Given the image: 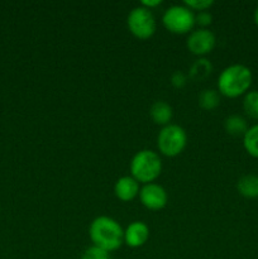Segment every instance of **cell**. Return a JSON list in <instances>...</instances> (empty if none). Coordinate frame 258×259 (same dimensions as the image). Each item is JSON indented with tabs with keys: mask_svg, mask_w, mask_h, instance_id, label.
<instances>
[{
	"mask_svg": "<svg viewBox=\"0 0 258 259\" xmlns=\"http://www.w3.org/2000/svg\"><path fill=\"white\" fill-rule=\"evenodd\" d=\"M89 237L93 245L114 252L124 244V229L115 219L106 215L95 218L89 227Z\"/></svg>",
	"mask_w": 258,
	"mask_h": 259,
	"instance_id": "cell-1",
	"label": "cell"
},
{
	"mask_svg": "<svg viewBox=\"0 0 258 259\" xmlns=\"http://www.w3.org/2000/svg\"><path fill=\"white\" fill-rule=\"evenodd\" d=\"M253 75L249 67L234 63L220 72L218 77V93L225 98L235 99L245 95L252 85Z\"/></svg>",
	"mask_w": 258,
	"mask_h": 259,
	"instance_id": "cell-2",
	"label": "cell"
},
{
	"mask_svg": "<svg viewBox=\"0 0 258 259\" xmlns=\"http://www.w3.org/2000/svg\"><path fill=\"white\" fill-rule=\"evenodd\" d=\"M129 169L131 176L139 184H152L161 176L162 159L157 152L152 149H142L133 156Z\"/></svg>",
	"mask_w": 258,
	"mask_h": 259,
	"instance_id": "cell-3",
	"label": "cell"
},
{
	"mask_svg": "<svg viewBox=\"0 0 258 259\" xmlns=\"http://www.w3.org/2000/svg\"><path fill=\"white\" fill-rule=\"evenodd\" d=\"M162 24L174 34H187L195 27V13L186 5H171L162 15Z\"/></svg>",
	"mask_w": 258,
	"mask_h": 259,
	"instance_id": "cell-4",
	"label": "cell"
},
{
	"mask_svg": "<svg viewBox=\"0 0 258 259\" xmlns=\"http://www.w3.org/2000/svg\"><path fill=\"white\" fill-rule=\"evenodd\" d=\"M187 144V134L182 126L168 124L162 126L157 136V148L166 157H176L184 152Z\"/></svg>",
	"mask_w": 258,
	"mask_h": 259,
	"instance_id": "cell-5",
	"label": "cell"
},
{
	"mask_svg": "<svg viewBox=\"0 0 258 259\" xmlns=\"http://www.w3.org/2000/svg\"><path fill=\"white\" fill-rule=\"evenodd\" d=\"M126 25L129 32L137 39H149L156 33L157 22L153 12L138 5L129 12L126 17Z\"/></svg>",
	"mask_w": 258,
	"mask_h": 259,
	"instance_id": "cell-6",
	"label": "cell"
},
{
	"mask_svg": "<svg viewBox=\"0 0 258 259\" xmlns=\"http://www.w3.org/2000/svg\"><path fill=\"white\" fill-rule=\"evenodd\" d=\"M215 43H217V38L211 30L207 28H197L189 33L186 47L192 55L197 57H204L214 50Z\"/></svg>",
	"mask_w": 258,
	"mask_h": 259,
	"instance_id": "cell-7",
	"label": "cell"
},
{
	"mask_svg": "<svg viewBox=\"0 0 258 259\" xmlns=\"http://www.w3.org/2000/svg\"><path fill=\"white\" fill-rule=\"evenodd\" d=\"M139 200L146 209L152 211L162 210L168 202V195L163 186L152 182V184L143 185L139 191Z\"/></svg>",
	"mask_w": 258,
	"mask_h": 259,
	"instance_id": "cell-8",
	"label": "cell"
},
{
	"mask_svg": "<svg viewBox=\"0 0 258 259\" xmlns=\"http://www.w3.org/2000/svg\"><path fill=\"white\" fill-rule=\"evenodd\" d=\"M149 239V227L144 222L131 223L124 229V244L129 248L143 247Z\"/></svg>",
	"mask_w": 258,
	"mask_h": 259,
	"instance_id": "cell-9",
	"label": "cell"
},
{
	"mask_svg": "<svg viewBox=\"0 0 258 259\" xmlns=\"http://www.w3.org/2000/svg\"><path fill=\"white\" fill-rule=\"evenodd\" d=\"M141 191L139 182L132 176H123L116 180L114 185V194L116 199H119L123 202L133 201Z\"/></svg>",
	"mask_w": 258,
	"mask_h": 259,
	"instance_id": "cell-10",
	"label": "cell"
},
{
	"mask_svg": "<svg viewBox=\"0 0 258 259\" xmlns=\"http://www.w3.org/2000/svg\"><path fill=\"white\" fill-rule=\"evenodd\" d=\"M149 115H151V119L154 123L158 124V125L166 126L171 124L174 110H172V106L168 103L163 100H158L152 104L151 109H149Z\"/></svg>",
	"mask_w": 258,
	"mask_h": 259,
	"instance_id": "cell-11",
	"label": "cell"
},
{
	"mask_svg": "<svg viewBox=\"0 0 258 259\" xmlns=\"http://www.w3.org/2000/svg\"><path fill=\"white\" fill-rule=\"evenodd\" d=\"M237 190L245 199L258 197V176L257 175H244L237 182Z\"/></svg>",
	"mask_w": 258,
	"mask_h": 259,
	"instance_id": "cell-12",
	"label": "cell"
},
{
	"mask_svg": "<svg viewBox=\"0 0 258 259\" xmlns=\"http://www.w3.org/2000/svg\"><path fill=\"white\" fill-rule=\"evenodd\" d=\"M211 72L212 63L205 57H199L190 66V78L194 81L206 80Z\"/></svg>",
	"mask_w": 258,
	"mask_h": 259,
	"instance_id": "cell-13",
	"label": "cell"
},
{
	"mask_svg": "<svg viewBox=\"0 0 258 259\" xmlns=\"http://www.w3.org/2000/svg\"><path fill=\"white\" fill-rule=\"evenodd\" d=\"M224 128L225 132L230 136L239 137L244 136L245 132L248 131V124L245 118H243L242 115H238V114H233L229 115L224 121Z\"/></svg>",
	"mask_w": 258,
	"mask_h": 259,
	"instance_id": "cell-14",
	"label": "cell"
},
{
	"mask_svg": "<svg viewBox=\"0 0 258 259\" xmlns=\"http://www.w3.org/2000/svg\"><path fill=\"white\" fill-rule=\"evenodd\" d=\"M243 147L249 156L258 158V123L245 132L243 136Z\"/></svg>",
	"mask_w": 258,
	"mask_h": 259,
	"instance_id": "cell-15",
	"label": "cell"
},
{
	"mask_svg": "<svg viewBox=\"0 0 258 259\" xmlns=\"http://www.w3.org/2000/svg\"><path fill=\"white\" fill-rule=\"evenodd\" d=\"M220 104V94L212 89H205L199 95V106L206 111L217 109Z\"/></svg>",
	"mask_w": 258,
	"mask_h": 259,
	"instance_id": "cell-16",
	"label": "cell"
},
{
	"mask_svg": "<svg viewBox=\"0 0 258 259\" xmlns=\"http://www.w3.org/2000/svg\"><path fill=\"white\" fill-rule=\"evenodd\" d=\"M243 110L250 119L258 120V90L248 91L243 98Z\"/></svg>",
	"mask_w": 258,
	"mask_h": 259,
	"instance_id": "cell-17",
	"label": "cell"
},
{
	"mask_svg": "<svg viewBox=\"0 0 258 259\" xmlns=\"http://www.w3.org/2000/svg\"><path fill=\"white\" fill-rule=\"evenodd\" d=\"M187 8L192 10V12H205L209 8H211L214 5V2L212 0H186L184 3Z\"/></svg>",
	"mask_w": 258,
	"mask_h": 259,
	"instance_id": "cell-18",
	"label": "cell"
},
{
	"mask_svg": "<svg viewBox=\"0 0 258 259\" xmlns=\"http://www.w3.org/2000/svg\"><path fill=\"white\" fill-rule=\"evenodd\" d=\"M81 259H111V258H110V253L106 252V250L104 249H100V248L95 247V245H93V247L88 248V249L83 252Z\"/></svg>",
	"mask_w": 258,
	"mask_h": 259,
	"instance_id": "cell-19",
	"label": "cell"
},
{
	"mask_svg": "<svg viewBox=\"0 0 258 259\" xmlns=\"http://www.w3.org/2000/svg\"><path fill=\"white\" fill-rule=\"evenodd\" d=\"M212 22L211 13L205 10V12H200L195 14V24L199 25L200 28H207Z\"/></svg>",
	"mask_w": 258,
	"mask_h": 259,
	"instance_id": "cell-20",
	"label": "cell"
},
{
	"mask_svg": "<svg viewBox=\"0 0 258 259\" xmlns=\"http://www.w3.org/2000/svg\"><path fill=\"white\" fill-rule=\"evenodd\" d=\"M187 83V77L181 71H176L171 75V85L175 89H184Z\"/></svg>",
	"mask_w": 258,
	"mask_h": 259,
	"instance_id": "cell-21",
	"label": "cell"
},
{
	"mask_svg": "<svg viewBox=\"0 0 258 259\" xmlns=\"http://www.w3.org/2000/svg\"><path fill=\"white\" fill-rule=\"evenodd\" d=\"M161 4H162L161 0H144V2H142L139 5H142V7L147 8V9L152 10V9H154V8L159 7V5H161Z\"/></svg>",
	"mask_w": 258,
	"mask_h": 259,
	"instance_id": "cell-22",
	"label": "cell"
},
{
	"mask_svg": "<svg viewBox=\"0 0 258 259\" xmlns=\"http://www.w3.org/2000/svg\"><path fill=\"white\" fill-rule=\"evenodd\" d=\"M254 23L257 24V27H258V7H257V9H255V12H254Z\"/></svg>",
	"mask_w": 258,
	"mask_h": 259,
	"instance_id": "cell-23",
	"label": "cell"
}]
</instances>
